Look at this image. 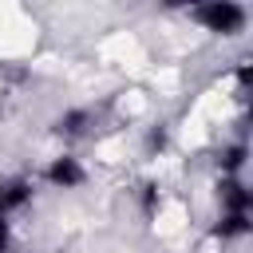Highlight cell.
Returning a JSON list of instances; mask_svg holds the SVG:
<instances>
[{
  "label": "cell",
  "instance_id": "obj_1",
  "mask_svg": "<svg viewBox=\"0 0 253 253\" xmlns=\"http://www.w3.org/2000/svg\"><path fill=\"white\" fill-rule=\"evenodd\" d=\"M198 16L210 24V32H237L241 20H245V8H237V4H213V8H202Z\"/></svg>",
  "mask_w": 253,
  "mask_h": 253
}]
</instances>
